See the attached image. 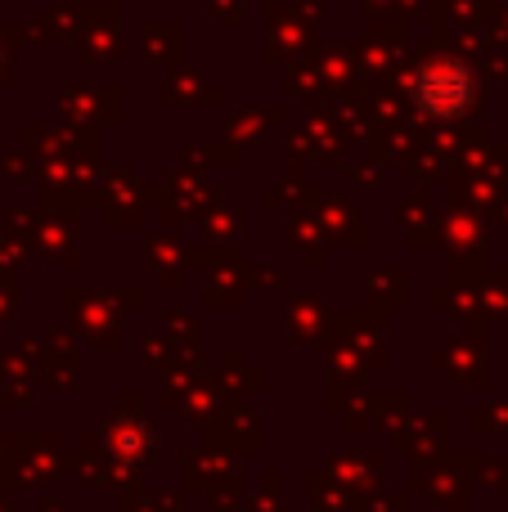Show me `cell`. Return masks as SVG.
<instances>
[{
	"instance_id": "obj_1",
	"label": "cell",
	"mask_w": 508,
	"mask_h": 512,
	"mask_svg": "<svg viewBox=\"0 0 508 512\" xmlns=\"http://www.w3.org/2000/svg\"><path fill=\"white\" fill-rule=\"evenodd\" d=\"M468 99H473V81H468V72L455 68V63L428 68L419 77V104L428 108V113L455 117V113H464L468 108Z\"/></svg>"
}]
</instances>
